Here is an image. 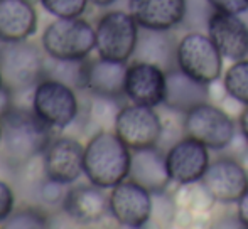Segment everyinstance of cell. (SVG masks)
<instances>
[{
	"label": "cell",
	"mask_w": 248,
	"mask_h": 229,
	"mask_svg": "<svg viewBox=\"0 0 248 229\" xmlns=\"http://www.w3.org/2000/svg\"><path fill=\"white\" fill-rule=\"evenodd\" d=\"M238 127H240V131H242L243 138H245L247 143H248V105H245V108H243L242 114H240Z\"/></svg>",
	"instance_id": "33"
},
{
	"label": "cell",
	"mask_w": 248,
	"mask_h": 229,
	"mask_svg": "<svg viewBox=\"0 0 248 229\" xmlns=\"http://www.w3.org/2000/svg\"><path fill=\"white\" fill-rule=\"evenodd\" d=\"M39 3L54 17H81L90 0H39Z\"/></svg>",
	"instance_id": "28"
},
{
	"label": "cell",
	"mask_w": 248,
	"mask_h": 229,
	"mask_svg": "<svg viewBox=\"0 0 248 229\" xmlns=\"http://www.w3.org/2000/svg\"><path fill=\"white\" fill-rule=\"evenodd\" d=\"M128 179L135 180L150 192H162L170 180L166 164V154L159 147H147L132 150V164Z\"/></svg>",
	"instance_id": "20"
},
{
	"label": "cell",
	"mask_w": 248,
	"mask_h": 229,
	"mask_svg": "<svg viewBox=\"0 0 248 229\" xmlns=\"http://www.w3.org/2000/svg\"><path fill=\"white\" fill-rule=\"evenodd\" d=\"M37 30V12L32 0H0V39L27 41Z\"/></svg>",
	"instance_id": "21"
},
{
	"label": "cell",
	"mask_w": 248,
	"mask_h": 229,
	"mask_svg": "<svg viewBox=\"0 0 248 229\" xmlns=\"http://www.w3.org/2000/svg\"><path fill=\"white\" fill-rule=\"evenodd\" d=\"M43 46L29 41L5 43L0 51V72H2L3 88L10 95H19L34 86L44 78V57Z\"/></svg>",
	"instance_id": "4"
},
{
	"label": "cell",
	"mask_w": 248,
	"mask_h": 229,
	"mask_svg": "<svg viewBox=\"0 0 248 229\" xmlns=\"http://www.w3.org/2000/svg\"><path fill=\"white\" fill-rule=\"evenodd\" d=\"M201 184L206 194L218 202H238L248 189V172L236 158L219 157L209 164Z\"/></svg>",
	"instance_id": "13"
},
{
	"label": "cell",
	"mask_w": 248,
	"mask_h": 229,
	"mask_svg": "<svg viewBox=\"0 0 248 229\" xmlns=\"http://www.w3.org/2000/svg\"><path fill=\"white\" fill-rule=\"evenodd\" d=\"M204 101H209V85L196 81L179 68L167 71L166 98L162 103L167 110L184 114Z\"/></svg>",
	"instance_id": "19"
},
{
	"label": "cell",
	"mask_w": 248,
	"mask_h": 229,
	"mask_svg": "<svg viewBox=\"0 0 248 229\" xmlns=\"http://www.w3.org/2000/svg\"><path fill=\"white\" fill-rule=\"evenodd\" d=\"M184 133L204 143L209 150H225L233 143L236 123L225 110L204 101L184 113Z\"/></svg>",
	"instance_id": "8"
},
{
	"label": "cell",
	"mask_w": 248,
	"mask_h": 229,
	"mask_svg": "<svg viewBox=\"0 0 248 229\" xmlns=\"http://www.w3.org/2000/svg\"><path fill=\"white\" fill-rule=\"evenodd\" d=\"M3 89V79H2V72H0V91Z\"/></svg>",
	"instance_id": "35"
},
{
	"label": "cell",
	"mask_w": 248,
	"mask_h": 229,
	"mask_svg": "<svg viewBox=\"0 0 248 229\" xmlns=\"http://www.w3.org/2000/svg\"><path fill=\"white\" fill-rule=\"evenodd\" d=\"M223 54L208 32L187 30L176 47V68L196 81L213 85L223 76Z\"/></svg>",
	"instance_id": "6"
},
{
	"label": "cell",
	"mask_w": 248,
	"mask_h": 229,
	"mask_svg": "<svg viewBox=\"0 0 248 229\" xmlns=\"http://www.w3.org/2000/svg\"><path fill=\"white\" fill-rule=\"evenodd\" d=\"M95 51L100 57L128 62L134 57L140 27L130 12L110 10L98 19Z\"/></svg>",
	"instance_id": "7"
},
{
	"label": "cell",
	"mask_w": 248,
	"mask_h": 229,
	"mask_svg": "<svg viewBox=\"0 0 248 229\" xmlns=\"http://www.w3.org/2000/svg\"><path fill=\"white\" fill-rule=\"evenodd\" d=\"M88 59V57H86ZM86 59H54L46 56L44 78H52L73 86L75 89H85L86 79Z\"/></svg>",
	"instance_id": "23"
},
{
	"label": "cell",
	"mask_w": 248,
	"mask_h": 229,
	"mask_svg": "<svg viewBox=\"0 0 248 229\" xmlns=\"http://www.w3.org/2000/svg\"><path fill=\"white\" fill-rule=\"evenodd\" d=\"M64 187H66L64 184L56 182V180L44 175V172H43V179H41L39 184L36 186L37 199H39L41 204H44V206H62V200H64V196H66Z\"/></svg>",
	"instance_id": "29"
},
{
	"label": "cell",
	"mask_w": 248,
	"mask_h": 229,
	"mask_svg": "<svg viewBox=\"0 0 248 229\" xmlns=\"http://www.w3.org/2000/svg\"><path fill=\"white\" fill-rule=\"evenodd\" d=\"M213 12H215V9H213L208 0H186L183 26H186L187 30L206 32Z\"/></svg>",
	"instance_id": "27"
},
{
	"label": "cell",
	"mask_w": 248,
	"mask_h": 229,
	"mask_svg": "<svg viewBox=\"0 0 248 229\" xmlns=\"http://www.w3.org/2000/svg\"><path fill=\"white\" fill-rule=\"evenodd\" d=\"M176 47L177 39L172 30L140 29L132 59L152 62L166 71H170L176 68Z\"/></svg>",
	"instance_id": "22"
},
{
	"label": "cell",
	"mask_w": 248,
	"mask_h": 229,
	"mask_svg": "<svg viewBox=\"0 0 248 229\" xmlns=\"http://www.w3.org/2000/svg\"><path fill=\"white\" fill-rule=\"evenodd\" d=\"M105 189L95 184H78L66 190L62 200V211L73 221L81 224L98 223L108 213V196L103 192Z\"/></svg>",
	"instance_id": "17"
},
{
	"label": "cell",
	"mask_w": 248,
	"mask_h": 229,
	"mask_svg": "<svg viewBox=\"0 0 248 229\" xmlns=\"http://www.w3.org/2000/svg\"><path fill=\"white\" fill-rule=\"evenodd\" d=\"M2 154L10 167H26L41 157L52 140V128L47 127L32 108L10 105L2 114Z\"/></svg>",
	"instance_id": "1"
},
{
	"label": "cell",
	"mask_w": 248,
	"mask_h": 229,
	"mask_svg": "<svg viewBox=\"0 0 248 229\" xmlns=\"http://www.w3.org/2000/svg\"><path fill=\"white\" fill-rule=\"evenodd\" d=\"M206 32L225 59L240 61L248 56V24L242 15L215 10Z\"/></svg>",
	"instance_id": "15"
},
{
	"label": "cell",
	"mask_w": 248,
	"mask_h": 229,
	"mask_svg": "<svg viewBox=\"0 0 248 229\" xmlns=\"http://www.w3.org/2000/svg\"><path fill=\"white\" fill-rule=\"evenodd\" d=\"M127 68V62L111 61L100 56L96 59H86L85 89L92 95L122 98L125 96Z\"/></svg>",
	"instance_id": "18"
},
{
	"label": "cell",
	"mask_w": 248,
	"mask_h": 229,
	"mask_svg": "<svg viewBox=\"0 0 248 229\" xmlns=\"http://www.w3.org/2000/svg\"><path fill=\"white\" fill-rule=\"evenodd\" d=\"M216 12L243 15L248 12V0H208Z\"/></svg>",
	"instance_id": "31"
},
{
	"label": "cell",
	"mask_w": 248,
	"mask_h": 229,
	"mask_svg": "<svg viewBox=\"0 0 248 229\" xmlns=\"http://www.w3.org/2000/svg\"><path fill=\"white\" fill-rule=\"evenodd\" d=\"M236 217L243 228H248V189L236 202Z\"/></svg>",
	"instance_id": "32"
},
{
	"label": "cell",
	"mask_w": 248,
	"mask_h": 229,
	"mask_svg": "<svg viewBox=\"0 0 248 229\" xmlns=\"http://www.w3.org/2000/svg\"><path fill=\"white\" fill-rule=\"evenodd\" d=\"M31 108L52 130H64L79 116V100L73 86L43 78L32 89Z\"/></svg>",
	"instance_id": "5"
},
{
	"label": "cell",
	"mask_w": 248,
	"mask_h": 229,
	"mask_svg": "<svg viewBox=\"0 0 248 229\" xmlns=\"http://www.w3.org/2000/svg\"><path fill=\"white\" fill-rule=\"evenodd\" d=\"M85 147L71 137H56L41 155V167L46 177L71 186L85 173Z\"/></svg>",
	"instance_id": "12"
},
{
	"label": "cell",
	"mask_w": 248,
	"mask_h": 229,
	"mask_svg": "<svg viewBox=\"0 0 248 229\" xmlns=\"http://www.w3.org/2000/svg\"><path fill=\"white\" fill-rule=\"evenodd\" d=\"M16 209V194L10 184L0 179V223L7 219Z\"/></svg>",
	"instance_id": "30"
},
{
	"label": "cell",
	"mask_w": 248,
	"mask_h": 229,
	"mask_svg": "<svg viewBox=\"0 0 248 229\" xmlns=\"http://www.w3.org/2000/svg\"><path fill=\"white\" fill-rule=\"evenodd\" d=\"M93 100L90 101L88 108V118L90 123L98 127L100 130H110L113 128L117 114L120 112L122 106L118 105L120 98H110V96H98L92 95Z\"/></svg>",
	"instance_id": "25"
},
{
	"label": "cell",
	"mask_w": 248,
	"mask_h": 229,
	"mask_svg": "<svg viewBox=\"0 0 248 229\" xmlns=\"http://www.w3.org/2000/svg\"><path fill=\"white\" fill-rule=\"evenodd\" d=\"M130 164L132 148L113 130H98L85 145V175L101 189H111L128 179Z\"/></svg>",
	"instance_id": "2"
},
{
	"label": "cell",
	"mask_w": 248,
	"mask_h": 229,
	"mask_svg": "<svg viewBox=\"0 0 248 229\" xmlns=\"http://www.w3.org/2000/svg\"><path fill=\"white\" fill-rule=\"evenodd\" d=\"M113 131L132 150H139L159 145L164 135V123L155 106L130 103L120 108Z\"/></svg>",
	"instance_id": "9"
},
{
	"label": "cell",
	"mask_w": 248,
	"mask_h": 229,
	"mask_svg": "<svg viewBox=\"0 0 248 229\" xmlns=\"http://www.w3.org/2000/svg\"><path fill=\"white\" fill-rule=\"evenodd\" d=\"M5 229H44L49 228V217L41 207L27 206L14 209L12 214L3 221Z\"/></svg>",
	"instance_id": "26"
},
{
	"label": "cell",
	"mask_w": 248,
	"mask_h": 229,
	"mask_svg": "<svg viewBox=\"0 0 248 229\" xmlns=\"http://www.w3.org/2000/svg\"><path fill=\"white\" fill-rule=\"evenodd\" d=\"M110 214L120 226L144 228L152 219L154 197L149 189L132 179H125L108 194Z\"/></svg>",
	"instance_id": "10"
},
{
	"label": "cell",
	"mask_w": 248,
	"mask_h": 229,
	"mask_svg": "<svg viewBox=\"0 0 248 229\" xmlns=\"http://www.w3.org/2000/svg\"><path fill=\"white\" fill-rule=\"evenodd\" d=\"M167 71L152 62L134 61L125 76V96L130 103L159 106L166 98Z\"/></svg>",
	"instance_id": "14"
},
{
	"label": "cell",
	"mask_w": 248,
	"mask_h": 229,
	"mask_svg": "<svg viewBox=\"0 0 248 229\" xmlns=\"http://www.w3.org/2000/svg\"><path fill=\"white\" fill-rule=\"evenodd\" d=\"M223 88L230 98L248 105V59L233 61V64L223 72Z\"/></svg>",
	"instance_id": "24"
},
{
	"label": "cell",
	"mask_w": 248,
	"mask_h": 229,
	"mask_svg": "<svg viewBox=\"0 0 248 229\" xmlns=\"http://www.w3.org/2000/svg\"><path fill=\"white\" fill-rule=\"evenodd\" d=\"M115 2H117V0H90V3H93V5H96V7H108Z\"/></svg>",
	"instance_id": "34"
},
{
	"label": "cell",
	"mask_w": 248,
	"mask_h": 229,
	"mask_svg": "<svg viewBox=\"0 0 248 229\" xmlns=\"http://www.w3.org/2000/svg\"><path fill=\"white\" fill-rule=\"evenodd\" d=\"M186 0H128V12L140 29L172 30L183 26Z\"/></svg>",
	"instance_id": "16"
},
{
	"label": "cell",
	"mask_w": 248,
	"mask_h": 229,
	"mask_svg": "<svg viewBox=\"0 0 248 229\" xmlns=\"http://www.w3.org/2000/svg\"><path fill=\"white\" fill-rule=\"evenodd\" d=\"M0 142H2V123H0Z\"/></svg>",
	"instance_id": "37"
},
{
	"label": "cell",
	"mask_w": 248,
	"mask_h": 229,
	"mask_svg": "<svg viewBox=\"0 0 248 229\" xmlns=\"http://www.w3.org/2000/svg\"><path fill=\"white\" fill-rule=\"evenodd\" d=\"M46 56L54 59H86L96 47V30L83 17H56L41 36Z\"/></svg>",
	"instance_id": "3"
},
{
	"label": "cell",
	"mask_w": 248,
	"mask_h": 229,
	"mask_svg": "<svg viewBox=\"0 0 248 229\" xmlns=\"http://www.w3.org/2000/svg\"><path fill=\"white\" fill-rule=\"evenodd\" d=\"M3 46H5V43H3V41H2V39H0V51H2V49H3Z\"/></svg>",
	"instance_id": "36"
},
{
	"label": "cell",
	"mask_w": 248,
	"mask_h": 229,
	"mask_svg": "<svg viewBox=\"0 0 248 229\" xmlns=\"http://www.w3.org/2000/svg\"><path fill=\"white\" fill-rule=\"evenodd\" d=\"M166 164L172 182L179 186L198 184L211 164L209 148L196 138L184 135L167 148Z\"/></svg>",
	"instance_id": "11"
}]
</instances>
